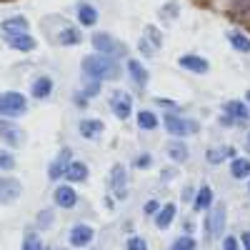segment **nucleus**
Returning a JSON list of instances; mask_svg holds the SVG:
<instances>
[{
  "label": "nucleus",
  "instance_id": "obj_7",
  "mask_svg": "<svg viewBox=\"0 0 250 250\" xmlns=\"http://www.w3.org/2000/svg\"><path fill=\"white\" fill-rule=\"evenodd\" d=\"M20 195H23V185L15 178H0V205L15 203Z\"/></svg>",
  "mask_w": 250,
  "mask_h": 250
},
{
  "label": "nucleus",
  "instance_id": "obj_16",
  "mask_svg": "<svg viewBox=\"0 0 250 250\" xmlns=\"http://www.w3.org/2000/svg\"><path fill=\"white\" fill-rule=\"evenodd\" d=\"M110 188L118 200L125 198V168L123 165H113V173H110Z\"/></svg>",
  "mask_w": 250,
  "mask_h": 250
},
{
  "label": "nucleus",
  "instance_id": "obj_6",
  "mask_svg": "<svg viewBox=\"0 0 250 250\" xmlns=\"http://www.w3.org/2000/svg\"><path fill=\"white\" fill-rule=\"evenodd\" d=\"M165 130H168L170 135H175V138H185L188 133H195L198 130V123H193V120H183V118H178V115H165Z\"/></svg>",
  "mask_w": 250,
  "mask_h": 250
},
{
  "label": "nucleus",
  "instance_id": "obj_10",
  "mask_svg": "<svg viewBox=\"0 0 250 250\" xmlns=\"http://www.w3.org/2000/svg\"><path fill=\"white\" fill-rule=\"evenodd\" d=\"M5 43L13 50H23V53L35 48V40H33L30 33H10V35H5Z\"/></svg>",
  "mask_w": 250,
  "mask_h": 250
},
{
  "label": "nucleus",
  "instance_id": "obj_2",
  "mask_svg": "<svg viewBox=\"0 0 250 250\" xmlns=\"http://www.w3.org/2000/svg\"><path fill=\"white\" fill-rule=\"evenodd\" d=\"M93 48L98 50V55H105V58H125L128 55L125 43H120V40L113 38L110 33H95L93 35Z\"/></svg>",
  "mask_w": 250,
  "mask_h": 250
},
{
  "label": "nucleus",
  "instance_id": "obj_21",
  "mask_svg": "<svg viewBox=\"0 0 250 250\" xmlns=\"http://www.w3.org/2000/svg\"><path fill=\"white\" fill-rule=\"evenodd\" d=\"M173 218H175V205L173 203H165V208H160L158 215H155V225L160 228V230H165V228H170Z\"/></svg>",
  "mask_w": 250,
  "mask_h": 250
},
{
  "label": "nucleus",
  "instance_id": "obj_38",
  "mask_svg": "<svg viewBox=\"0 0 250 250\" xmlns=\"http://www.w3.org/2000/svg\"><path fill=\"white\" fill-rule=\"evenodd\" d=\"M223 250H240V243H238L233 235H228V238L223 240Z\"/></svg>",
  "mask_w": 250,
  "mask_h": 250
},
{
  "label": "nucleus",
  "instance_id": "obj_20",
  "mask_svg": "<svg viewBox=\"0 0 250 250\" xmlns=\"http://www.w3.org/2000/svg\"><path fill=\"white\" fill-rule=\"evenodd\" d=\"M225 35H228V43H230L238 53H250V38L248 35H243L240 30H228Z\"/></svg>",
  "mask_w": 250,
  "mask_h": 250
},
{
  "label": "nucleus",
  "instance_id": "obj_22",
  "mask_svg": "<svg viewBox=\"0 0 250 250\" xmlns=\"http://www.w3.org/2000/svg\"><path fill=\"white\" fill-rule=\"evenodd\" d=\"M0 135H3V140H8L10 145L23 143V133H20V128H15V125H10V123H3V120H0Z\"/></svg>",
  "mask_w": 250,
  "mask_h": 250
},
{
  "label": "nucleus",
  "instance_id": "obj_5",
  "mask_svg": "<svg viewBox=\"0 0 250 250\" xmlns=\"http://www.w3.org/2000/svg\"><path fill=\"white\" fill-rule=\"evenodd\" d=\"M110 110L115 113V118L128 120L133 115V98L123 90H113L110 93Z\"/></svg>",
  "mask_w": 250,
  "mask_h": 250
},
{
  "label": "nucleus",
  "instance_id": "obj_24",
  "mask_svg": "<svg viewBox=\"0 0 250 250\" xmlns=\"http://www.w3.org/2000/svg\"><path fill=\"white\" fill-rule=\"evenodd\" d=\"M3 33L5 35H10V33H28V20L20 18V15L3 20Z\"/></svg>",
  "mask_w": 250,
  "mask_h": 250
},
{
  "label": "nucleus",
  "instance_id": "obj_11",
  "mask_svg": "<svg viewBox=\"0 0 250 250\" xmlns=\"http://www.w3.org/2000/svg\"><path fill=\"white\" fill-rule=\"evenodd\" d=\"M223 110L228 115V123H230V120H248L250 118V108L245 105V103H240V100H228L223 105Z\"/></svg>",
  "mask_w": 250,
  "mask_h": 250
},
{
  "label": "nucleus",
  "instance_id": "obj_43",
  "mask_svg": "<svg viewBox=\"0 0 250 250\" xmlns=\"http://www.w3.org/2000/svg\"><path fill=\"white\" fill-rule=\"evenodd\" d=\"M245 100H248V103H250V90H248V93H245Z\"/></svg>",
  "mask_w": 250,
  "mask_h": 250
},
{
  "label": "nucleus",
  "instance_id": "obj_42",
  "mask_svg": "<svg viewBox=\"0 0 250 250\" xmlns=\"http://www.w3.org/2000/svg\"><path fill=\"white\" fill-rule=\"evenodd\" d=\"M245 150L250 153V133H248V138H245Z\"/></svg>",
  "mask_w": 250,
  "mask_h": 250
},
{
  "label": "nucleus",
  "instance_id": "obj_33",
  "mask_svg": "<svg viewBox=\"0 0 250 250\" xmlns=\"http://www.w3.org/2000/svg\"><path fill=\"white\" fill-rule=\"evenodd\" d=\"M15 168V158L8 150H0V170H13Z\"/></svg>",
  "mask_w": 250,
  "mask_h": 250
},
{
  "label": "nucleus",
  "instance_id": "obj_44",
  "mask_svg": "<svg viewBox=\"0 0 250 250\" xmlns=\"http://www.w3.org/2000/svg\"><path fill=\"white\" fill-rule=\"evenodd\" d=\"M248 190H250V183H248Z\"/></svg>",
  "mask_w": 250,
  "mask_h": 250
},
{
  "label": "nucleus",
  "instance_id": "obj_40",
  "mask_svg": "<svg viewBox=\"0 0 250 250\" xmlns=\"http://www.w3.org/2000/svg\"><path fill=\"white\" fill-rule=\"evenodd\" d=\"M50 220H53V213H50V210L40 213V225H50Z\"/></svg>",
  "mask_w": 250,
  "mask_h": 250
},
{
  "label": "nucleus",
  "instance_id": "obj_39",
  "mask_svg": "<svg viewBox=\"0 0 250 250\" xmlns=\"http://www.w3.org/2000/svg\"><path fill=\"white\" fill-rule=\"evenodd\" d=\"M135 165H138V168H150V165H153V155L145 153L143 158H138V160H135Z\"/></svg>",
  "mask_w": 250,
  "mask_h": 250
},
{
  "label": "nucleus",
  "instance_id": "obj_12",
  "mask_svg": "<svg viewBox=\"0 0 250 250\" xmlns=\"http://www.w3.org/2000/svg\"><path fill=\"white\" fill-rule=\"evenodd\" d=\"M53 198H55V205H60V208H73L78 203V193L73 190L70 185H58Z\"/></svg>",
  "mask_w": 250,
  "mask_h": 250
},
{
  "label": "nucleus",
  "instance_id": "obj_13",
  "mask_svg": "<svg viewBox=\"0 0 250 250\" xmlns=\"http://www.w3.org/2000/svg\"><path fill=\"white\" fill-rule=\"evenodd\" d=\"M178 65L185 68V70H190V73H208V70H210L208 60L200 58V55H183V58L178 60Z\"/></svg>",
  "mask_w": 250,
  "mask_h": 250
},
{
  "label": "nucleus",
  "instance_id": "obj_32",
  "mask_svg": "<svg viewBox=\"0 0 250 250\" xmlns=\"http://www.w3.org/2000/svg\"><path fill=\"white\" fill-rule=\"evenodd\" d=\"M145 33H148V35H145V38H148L150 40V43L155 45V50L163 45V35H160V30L155 28V25H148V28H145Z\"/></svg>",
  "mask_w": 250,
  "mask_h": 250
},
{
  "label": "nucleus",
  "instance_id": "obj_29",
  "mask_svg": "<svg viewBox=\"0 0 250 250\" xmlns=\"http://www.w3.org/2000/svg\"><path fill=\"white\" fill-rule=\"evenodd\" d=\"M168 155H170L175 163H183V160H188V148H185V143H180V140L170 143V145H168Z\"/></svg>",
  "mask_w": 250,
  "mask_h": 250
},
{
  "label": "nucleus",
  "instance_id": "obj_23",
  "mask_svg": "<svg viewBox=\"0 0 250 250\" xmlns=\"http://www.w3.org/2000/svg\"><path fill=\"white\" fill-rule=\"evenodd\" d=\"M195 210H208V208L213 205V190L210 185H200L198 188V195H195Z\"/></svg>",
  "mask_w": 250,
  "mask_h": 250
},
{
  "label": "nucleus",
  "instance_id": "obj_9",
  "mask_svg": "<svg viewBox=\"0 0 250 250\" xmlns=\"http://www.w3.org/2000/svg\"><path fill=\"white\" fill-rule=\"evenodd\" d=\"M80 40H83V35H80V30H78L75 25L60 23V28H58V33H55V43H60V45H78Z\"/></svg>",
  "mask_w": 250,
  "mask_h": 250
},
{
  "label": "nucleus",
  "instance_id": "obj_31",
  "mask_svg": "<svg viewBox=\"0 0 250 250\" xmlns=\"http://www.w3.org/2000/svg\"><path fill=\"white\" fill-rule=\"evenodd\" d=\"M170 250H195V240L190 238V235H185V238H178L173 245H170Z\"/></svg>",
  "mask_w": 250,
  "mask_h": 250
},
{
  "label": "nucleus",
  "instance_id": "obj_8",
  "mask_svg": "<svg viewBox=\"0 0 250 250\" xmlns=\"http://www.w3.org/2000/svg\"><path fill=\"white\" fill-rule=\"evenodd\" d=\"M93 238H95V230L90 225H85V223L73 225V230H70V245L73 248H85V245L93 243Z\"/></svg>",
  "mask_w": 250,
  "mask_h": 250
},
{
  "label": "nucleus",
  "instance_id": "obj_26",
  "mask_svg": "<svg viewBox=\"0 0 250 250\" xmlns=\"http://www.w3.org/2000/svg\"><path fill=\"white\" fill-rule=\"evenodd\" d=\"M230 175L235 180H245L250 175V160L248 158H235L233 165H230Z\"/></svg>",
  "mask_w": 250,
  "mask_h": 250
},
{
  "label": "nucleus",
  "instance_id": "obj_28",
  "mask_svg": "<svg viewBox=\"0 0 250 250\" xmlns=\"http://www.w3.org/2000/svg\"><path fill=\"white\" fill-rule=\"evenodd\" d=\"M138 128L140 130H155L158 128V115L150 110H140L138 113Z\"/></svg>",
  "mask_w": 250,
  "mask_h": 250
},
{
  "label": "nucleus",
  "instance_id": "obj_15",
  "mask_svg": "<svg viewBox=\"0 0 250 250\" xmlns=\"http://www.w3.org/2000/svg\"><path fill=\"white\" fill-rule=\"evenodd\" d=\"M73 160H70V150L65 148V150H60V155H58V160L50 165V180H60V178H65V170H68V165H70Z\"/></svg>",
  "mask_w": 250,
  "mask_h": 250
},
{
  "label": "nucleus",
  "instance_id": "obj_30",
  "mask_svg": "<svg viewBox=\"0 0 250 250\" xmlns=\"http://www.w3.org/2000/svg\"><path fill=\"white\" fill-rule=\"evenodd\" d=\"M23 250H45V245H43V240H40V235L28 233L25 240H23Z\"/></svg>",
  "mask_w": 250,
  "mask_h": 250
},
{
  "label": "nucleus",
  "instance_id": "obj_35",
  "mask_svg": "<svg viewBox=\"0 0 250 250\" xmlns=\"http://www.w3.org/2000/svg\"><path fill=\"white\" fill-rule=\"evenodd\" d=\"M233 10L240 13V18H250V0H235Z\"/></svg>",
  "mask_w": 250,
  "mask_h": 250
},
{
  "label": "nucleus",
  "instance_id": "obj_19",
  "mask_svg": "<svg viewBox=\"0 0 250 250\" xmlns=\"http://www.w3.org/2000/svg\"><path fill=\"white\" fill-rule=\"evenodd\" d=\"M85 178H88V165L73 160V163L68 165V170H65V180H70V183H83Z\"/></svg>",
  "mask_w": 250,
  "mask_h": 250
},
{
  "label": "nucleus",
  "instance_id": "obj_27",
  "mask_svg": "<svg viewBox=\"0 0 250 250\" xmlns=\"http://www.w3.org/2000/svg\"><path fill=\"white\" fill-rule=\"evenodd\" d=\"M128 70H130V78L138 85H148V70H145L138 60H128Z\"/></svg>",
  "mask_w": 250,
  "mask_h": 250
},
{
  "label": "nucleus",
  "instance_id": "obj_34",
  "mask_svg": "<svg viewBox=\"0 0 250 250\" xmlns=\"http://www.w3.org/2000/svg\"><path fill=\"white\" fill-rule=\"evenodd\" d=\"M125 248H128V250H148V243H145L143 238H138V235H133V238H128Z\"/></svg>",
  "mask_w": 250,
  "mask_h": 250
},
{
  "label": "nucleus",
  "instance_id": "obj_4",
  "mask_svg": "<svg viewBox=\"0 0 250 250\" xmlns=\"http://www.w3.org/2000/svg\"><path fill=\"white\" fill-rule=\"evenodd\" d=\"M225 218H228V210H225V205H215L210 215H208L205 220V230L208 235H210L213 240H218L223 233H225Z\"/></svg>",
  "mask_w": 250,
  "mask_h": 250
},
{
  "label": "nucleus",
  "instance_id": "obj_18",
  "mask_svg": "<svg viewBox=\"0 0 250 250\" xmlns=\"http://www.w3.org/2000/svg\"><path fill=\"white\" fill-rule=\"evenodd\" d=\"M78 20H80V25L90 28V25L98 23V10H95L90 3H80V5H78Z\"/></svg>",
  "mask_w": 250,
  "mask_h": 250
},
{
  "label": "nucleus",
  "instance_id": "obj_25",
  "mask_svg": "<svg viewBox=\"0 0 250 250\" xmlns=\"http://www.w3.org/2000/svg\"><path fill=\"white\" fill-rule=\"evenodd\" d=\"M233 155H235V150L230 148V145H220V148H210V150H208V163L218 165L225 158H233Z\"/></svg>",
  "mask_w": 250,
  "mask_h": 250
},
{
  "label": "nucleus",
  "instance_id": "obj_41",
  "mask_svg": "<svg viewBox=\"0 0 250 250\" xmlns=\"http://www.w3.org/2000/svg\"><path fill=\"white\" fill-rule=\"evenodd\" d=\"M240 245H243L245 250H250V233H243V235H240Z\"/></svg>",
  "mask_w": 250,
  "mask_h": 250
},
{
  "label": "nucleus",
  "instance_id": "obj_36",
  "mask_svg": "<svg viewBox=\"0 0 250 250\" xmlns=\"http://www.w3.org/2000/svg\"><path fill=\"white\" fill-rule=\"evenodd\" d=\"M138 48H140V53H145V55H148V58H150V55L155 53V45L150 43V40H148V38H143V40H140V43H138Z\"/></svg>",
  "mask_w": 250,
  "mask_h": 250
},
{
  "label": "nucleus",
  "instance_id": "obj_17",
  "mask_svg": "<svg viewBox=\"0 0 250 250\" xmlns=\"http://www.w3.org/2000/svg\"><path fill=\"white\" fill-rule=\"evenodd\" d=\"M30 93H33V98H38V100H43V98H48L50 93H53V80L48 78V75H40L35 83H33V88H30Z\"/></svg>",
  "mask_w": 250,
  "mask_h": 250
},
{
  "label": "nucleus",
  "instance_id": "obj_14",
  "mask_svg": "<svg viewBox=\"0 0 250 250\" xmlns=\"http://www.w3.org/2000/svg\"><path fill=\"white\" fill-rule=\"evenodd\" d=\"M78 130H80L83 138L95 140V138L103 135V123H100V120H93V118H83V120L78 123Z\"/></svg>",
  "mask_w": 250,
  "mask_h": 250
},
{
  "label": "nucleus",
  "instance_id": "obj_1",
  "mask_svg": "<svg viewBox=\"0 0 250 250\" xmlns=\"http://www.w3.org/2000/svg\"><path fill=\"white\" fill-rule=\"evenodd\" d=\"M83 73H85L90 80H115L120 78V68L113 62V58H105V55H88L83 60Z\"/></svg>",
  "mask_w": 250,
  "mask_h": 250
},
{
  "label": "nucleus",
  "instance_id": "obj_37",
  "mask_svg": "<svg viewBox=\"0 0 250 250\" xmlns=\"http://www.w3.org/2000/svg\"><path fill=\"white\" fill-rule=\"evenodd\" d=\"M158 210H160L158 200H148V203H145V208H143V213H145V215H158Z\"/></svg>",
  "mask_w": 250,
  "mask_h": 250
},
{
  "label": "nucleus",
  "instance_id": "obj_3",
  "mask_svg": "<svg viewBox=\"0 0 250 250\" xmlns=\"http://www.w3.org/2000/svg\"><path fill=\"white\" fill-rule=\"evenodd\" d=\"M25 110H28L25 95H20V93H15V90L0 93V115H5V118H18V115H23Z\"/></svg>",
  "mask_w": 250,
  "mask_h": 250
}]
</instances>
